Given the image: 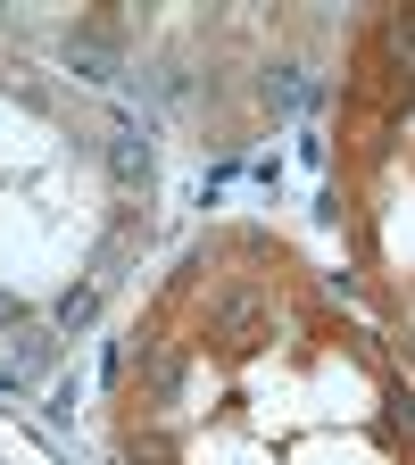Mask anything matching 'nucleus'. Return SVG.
I'll return each instance as SVG.
<instances>
[{"mask_svg": "<svg viewBox=\"0 0 415 465\" xmlns=\"http://www.w3.org/2000/svg\"><path fill=\"white\" fill-rule=\"evenodd\" d=\"M108 166H116V183H125V192H133V183L150 192V142H142L133 125H125V134H116V150H108Z\"/></svg>", "mask_w": 415, "mask_h": 465, "instance_id": "obj_1", "label": "nucleus"}, {"mask_svg": "<svg viewBox=\"0 0 415 465\" xmlns=\"http://www.w3.org/2000/svg\"><path fill=\"white\" fill-rule=\"evenodd\" d=\"M67 58H75V67H84L92 84H116V58H108L100 42H67Z\"/></svg>", "mask_w": 415, "mask_h": 465, "instance_id": "obj_2", "label": "nucleus"}, {"mask_svg": "<svg viewBox=\"0 0 415 465\" xmlns=\"http://www.w3.org/2000/svg\"><path fill=\"white\" fill-rule=\"evenodd\" d=\"M92 308H100V291L84 282V291H67V300H58V324H67V332H75V324H92Z\"/></svg>", "mask_w": 415, "mask_h": 465, "instance_id": "obj_3", "label": "nucleus"}, {"mask_svg": "<svg viewBox=\"0 0 415 465\" xmlns=\"http://www.w3.org/2000/svg\"><path fill=\"white\" fill-rule=\"evenodd\" d=\"M274 100H291V108H300V100H316V84H308V75H300V67H291V75H282V84H274Z\"/></svg>", "mask_w": 415, "mask_h": 465, "instance_id": "obj_4", "label": "nucleus"}, {"mask_svg": "<svg viewBox=\"0 0 415 465\" xmlns=\"http://www.w3.org/2000/svg\"><path fill=\"white\" fill-rule=\"evenodd\" d=\"M17 316H25V308H17V300H9V291H0V324H17Z\"/></svg>", "mask_w": 415, "mask_h": 465, "instance_id": "obj_5", "label": "nucleus"}]
</instances>
